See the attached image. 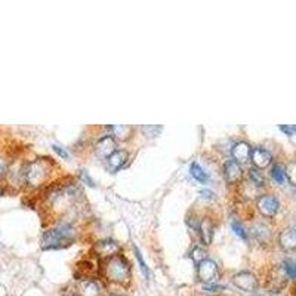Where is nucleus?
<instances>
[{
  "label": "nucleus",
  "mask_w": 296,
  "mask_h": 296,
  "mask_svg": "<svg viewBox=\"0 0 296 296\" xmlns=\"http://www.w3.org/2000/svg\"><path fill=\"white\" fill-rule=\"evenodd\" d=\"M103 272H104V277L111 283L125 286L131 280V267L128 261L120 255H114L108 258L106 265L103 267Z\"/></svg>",
  "instance_id": "1"
},
{
  "label": "nucleus",
  "mask_w": 296,
  "mask_h": 296,
  "mask_svg": "<svg viewBox=\"0 0 296 296\" xmlns=\"http://www.w3.org/2000/svg\"><path fill=\"white\" fill-rule=\"evenodd\" d=\"M51 169H52L51 159H37V160L24 164V169H23L24 182H27L31 187H40L48 179Z\"/></svg>",
  "instance_id": "2"
},
{
  "label": "nucleus",
  "mask_w": 296,
  "mask_h": 296,
  "mask_svg": "<svg viewBox=\"0 0 296 296\" xmlns=\"http://www.w3.org/2000/svg\"><path fill=\"white\" fill-rule=\"evenodd\" d=\"M74 230L70 224L62 222L56 225L54 230H49L43 234L42 246L43 249H62L73 242Z\"/></svg>",
  "instance_id": "3"
},
{
  "label": "nucleus",
  "mask_w": 296,
  "mask_h": 296,
  "mask_svg": "<svg viewBox=\"0 0 296 296\" xmlns=\"http://www.w3.org/2000/svg\"><path fill=\"white\" fill-rule=\"evenodd\" d=\"M199 278L200 281L206 283V284H212L214 281L218 280V267L212 259H203L202 262H199Z\"/></svg>",
  "instance_id": "4"
},
{
  "label": "nucleus",
  "mask_w": 296,
  "mask_h": 296,
  "mask_svg": "<svg viewBox=\"0 0 296 296\" xmlns=\"http://www.w3.org/2000/svg\"><path fill=\"white\" fill-rule=\"evenodd\" d=\"M234 284L242 289L243 292H255L258 289V280L256 277L249 272V271H242L234 275Z\"/></svg>",
  "instance_id": "5"
},
{
  "label": "nucleus",
  "mask_w": 296,
  "mask_h": 296,
  "mask_svg": "<svg viewBox=\"0 0 296 296\" xmlns=\"http://www.w3.org/2000/svg\"><path fill=\"white\" fill-rule=\"evenodd\" d=\"M258 209L262 215L274 216L278 211V200L274 195H262L258 200Z\"/></svg>",
  "instance_id": "6"
},
{
  "label": "nucleus",
  "mask_w": 296,
  "mask_h": 296,
  "mask_svg": "<svg viewBox=\"0 0 296 296\" xmlns=\"http://www.w3.org/2000/svg\"><path fill=\"white\" fill-rule=\"evenodd\" d=\"M93 249H95V252L101 258H107L108 259V258H111V256H114V255L119 253L120 246L114 242V240H101V242H98L95 244Z\"/></svg>",
  "instance_id": "7"
},
{
  "label": "nucleus",
  "mask_w": 296,
  "mask_h": 296,
  "mask_svg": "<svg viewBox=\"0 0 296 296\" xmlns=\"http://www.w3.org/2000/svg\"><path fill=\"white\" fill-rule=\"evenodd\" d=\"M224 175H225V179L230 184H236L242 179V166L234 160H228L224 166Z\"/></svg>",
  "instance_id": "8"
},
{
  "label": "nucleus",
  "mask_w": 296,
  "mask_h": 296,
  "mask_svg": "<svg viewBox=\"0 0 296 296\" xmlns=\"http://www.w3.org/2000/svg\"><path fill=\"white\" fill-rule=\"evenodd\" d=\"M95 151L101 157H110L116 151V141H114V138H111V136L101 138L96 142V145H95Z\"/></svg>",
  "instance_id": "9"
},
{
  "label": "nucleus",
  "mask_w": 296,
  "mask_h": 296,
  "mask_svg": "<svg viewBox=\"0 0 296 296\" xmlns=\"http://www.w3.org/2000/svg\"><path fill=\"white\" fill-rule=\"evenodd\" d=\"M231 153H233V159H234V162L246 163L247 160H249V156H250L252 150H250V145H249L247 142L240 141V142L234 144V147H233Z\"/></svg>",
  "instance_id": "10"
},
{
  "label": "nucleus",
  "mask_w": 296,
  "mask_h": 296,
  "mask_svg": "<svg viewBox=\"0 0 296 296\" xmlns=\"http://www.w3.org/2000/svg\"><path fill=\"white\" fill-rule=\"evenodd\" d=\"M271 160H272L271 153H268L264 148H256V150L252 151V162H253V164L256 167H259V169L267 167L269 163H271Z\"/></svg>",
  "instance_id": "11"
},
{
  "label": "nucleus",
  "mask_w": 296,
  "mask_h": 296,
  "mask_svg": "<svg viewBox=\"0 0 296 296\" xmlns=\"http://www.w3.org/2000/svg\"><path fill=\"white\" fill-rule=\"evenodd\" d=\"M79 292L80 296H100L101 295V289L98 286L96 281L92 280H83L79 284Z\"/></svg>",
  "instance_id": "12"
},
{
  "label": "nucleus",
  "mask_w": 296,
  "mask_h": 296,
  "mask_svg": "<svg viewBox=\"0 0 296 296\" xmlns=\"http://www.w3.org/2000/svg\"><path fill=\"white\" fill-rule=\"evenodd\" d=\"M199 231H200V237L205 242V244H211L212 237H214V225L209 219H203L199 224Z\"/></svg>",
  "instance_id": "13"
},
{
  "label": "nucleus",
  "mask_w": 296,
  "mask_h": 296,
  "mask_svg": "<svg viewBox=\"0 0 296 296\" xmlns=\"http://www.w3.org/2000/svg\"><path fill=\"white\" fill-rule=\"evenodd\" d=\"M128 160V153L126 151H122V150H116L110 157H108V166L113 169V170H117L120 169L125 163Z\"/></svg>",
  "instance_id": "14"
},
{
  "label": "nucleus",
  "mask_w": 296,
  "mask_h": 296,
  "mask_svg": "<svg viewBox=\"0 0 296 296\" xmlns=\"http://www.w3.org/2000/svg\"><path fill=\"white\" fill-rule=\"evenodd\" d=\"M280 244L284 249H293L296 246V236L293 228H286L280 234Z\"/></svg>",
  "instance_id": "15"
},
{
  "label": "nucleus",
  "mask_w": 296,
  "mask_h": 296,
  "mask_svg": "<svg viewBox=\"0 0 296 296\" xmlns=\"http://www.w3.org/2000/svg\"><path fill=\"white\" fill-rule=\"evenodd\" d=\"M271 178L278 182V184H284L287 181V175H286V167L281 164H274L271 169Z\"/></svg>",
  "instance_id": "16"
},
{
  "label": "nucleus",
  "mask_w": 296,
  "mask_h": 296,
  "mask_svg": "<svg viewBox=\"0 0 296 296\" xmlns=\"http://www.w3.org/2000/svg\"><path fill=\"white\" fill-rule=\"evenodd\" d=\"M189 172H191V176L195 179V181H199V182H206L208 181V175H206V172L199 166V164H195V163H192L191 164V167H189Z\"/></svg>",
  "instance_id": "17"
},
{
  "label": "nucleus",
  "mask_w": 296,
  "mask_h": 296,
  "mask_svg": "<svg viewBox=\"0 0 296 296\" xmlns=\"http://www.w3.org/2000/svg\"><path fill=\"white\" fill-rule=\"evenodd\" d=\"M107 131L108 132H113L114 136H120L122 139L128 138L129 134H131V128H129V126H125V125H114V126H108Z\"/></svg>",
  "instance_id": "18"
},
{
  "label": "nucleus",
  "mask_w": 296,
  "mask_h": 296,
  "mask_svg": "<svg viewBox=\"0 0 296 296\" xmlns=\"http://www.w3.org/2000/svg\"><path fill=\"white\" fill-rule=\"evenodd\" d=\"M249 178H250L252 184H255L256 187H262L264 185V176L261 175V172L256 167H250L249 169Z\"/></svg>",
  "instance_id": "19"
},
{
  "label": "nucleus",
  "mask_w": 296,
  "mask_h": 296,
  "mask_svg": "<svg viewBox=\"0 0 296 296\" xmlns=\"http://www.w3.org/2000/svg\"><path fill=\"white\" fill-rule=\"evenodd\" d=\"M134 250H135V256H136V259H138V262H139V265H141V271L144 272V275H145V278H150V269L147 267V264H145V261H144V258H142V253L139 252V249L134 246Z\"/></svg>",
  "instance_id": "20"
},
{
  "label": "nucleus",
  "mask_w": 296,
  "mask_h": 296,
  "mask_svg": "<svg viewBox=\"0 0 296 296\" xmlns=\"http://www.w3.org/2000/svg\"><path fill=\"white\" fill-rule=\"evenodd\" d=\"M231 227H233V230H234V233L243 239V240H247V233H246V230L243 228V225L239 222V221H233L231 222Z\"/></svg>",
  "instance_id": "21"
},
{
  "label": "nucleus",
  "mask_w": 296,
  "mask_h": 296,
  "mask_svg": "<svg viewBox=\"0 0 296 296\" xmlns=\"http://www.w3.org/2000/svg\"><path fill=\"white\" fill-rule=\"evenodd\" d=\"M191 258H192V261H195L199 264L203 259H206V252L202 247H194L192 252H191Z\"/></svg>",
  "instance_id": "22"
},
{
  "label": "nucleus",
  "mask_w": 296,
  "mask_h": 296,
  "mask_svg": "<svg viewBox=\"0 0 296 296\" xmlns=\"http://www.w3.org/2000/svg\"><path fill=\"white\" fill-rule=\"evenodd\" d=\"M283 269H284V272H286L290 278H295L296 267L292 261H284V262H283Z\"/></svg>",
  "instance_id": "23"
},
{
  "label": "nucleus",
  "mask_w": 296,
  "mask_h": 296,
  "mask_svg": "<svg viewBox=\"0 0 296 296\" xmlns=\"http://www.w3.org/2000/svg\"><path fill=\"white\" fill-rule=\"evenodd\" d=\"M80 173V179L83 181V184H87L89 187H93L95 185V182H93V179L89 176V173H87V170H84V169H81V170H79Z\"/></svg>",
  "instance_id": "24"
},
{
  "label": "nucleus",
  "mask_w": 296,
  "mask_h": 296,
  "mask_svg": "<svg viewBox=\"0 0 296 296\" xmlns=\"http://www.w3.org/2000/svg\"><path fill=\"white\" fill-rule=\"evenodd\" d=\"M280 129L284 132V134H287L289 136H293L295 135V126L292 125V126H286V125H280Z\"/></svg>",
  "instance_id": "25"
},
{
  "label": "nucleus",
  "mask_w": 296,
  "mask_h": 296,
  "mask_svg": "<svg viewBox=\"0 0 296 296\" xmlns=\"http://www.w3.org/2000/svg\"><path fill=\"white\" fill-rule=\"evenodd\" d=\"M52 148H54L55 151H56V153H58V154H59V156H61L62 159H67V157H68V153H67V151H65V150H64L62 147H59V145H56V144H55Z\"/></svg>",
  "instance_id": "26"
},
{
  "label": "nucleus",
  "mask_w": 296,
  "mask_h": 296,
  "mask_svg": "<svg viewBox=\"0 0 296 296\" xmlns=\"http://www.w3.org/2000/svg\"><path fill=\"white\" fill-rule=\"evenodd\" d=\"M200 195H202L203 199H209V200H212V199L215 197V194H214L212 191H209V189H202V191H200Z\"/></svg>",
  "instance_id": "27"
},
{
  "label": "nucleus",
  "mask_w": 296,
  "mask_h": 296,
  "mask_svg": "<svg viewBox=\"0 0 296 296\" xmlns=\"http://www.w3.org/2000/svg\"><path fill=\"white\" fill-rule=\"evenodd\" d=\"M224 287L222 286H218V284H208L206 286V290L208 292H219V290H222Z\"/></svg>",
  "instance_id": "28"
},
{
  "label": "nucleus",
  "mask_w": 296,
  "mask_h": 296,
  "mask_svg": "<svg viewBox=\"0 0 296 296\" xmlns=\"http://www.w3.org/2000/svg\"><path fill=\"white\" fill-rule=\"evenodd\" d=\"M6 172V162L3 159H0V176Z\"/></svg>",
  "instance_id": "29"
},
{
  "label": "nucleus",
  "mask_w": 296,
  "mask_h": 296,
  "mask_svg": "<svg viewBox=\"0 0 296 296\" xmlns=\"http://www.w3.org/2000/svg\"><path fill=\"white\" fill-rule=\"evenodd\" d=\"M71 296H76V295H71Z\"/></svg>",
  "instance_id": "30"
}]
</instances>
